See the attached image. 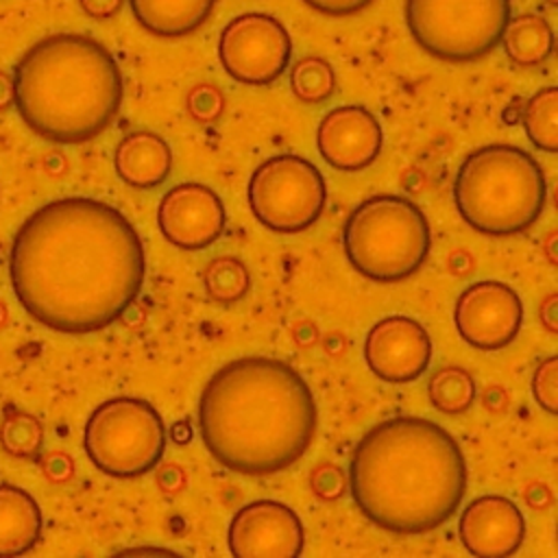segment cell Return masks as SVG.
<instances>
[{
	"instance_id": "7402d4cb",
	"label": "cell",
	"mask_w": 558,
	"mask_h": 558,
	"mask_svg": "<svg viewBox=\"0 0 558 558\" xmlns=\"http://www.w3.org/2000/svg\"><path fill=\"white\" fill-rule=\"evenodd\" d=\"M427 397L436 410L462 414L475 399V381L462 366H442L429 377Z\"/></svg>"
},
{
	"instance_id": "30bf717a",
	"label": "cell",
	"mask_w": 558,
	"mask_h": 558,
	"mask_svg": "<svg viewBox=\"0 0 558 558\" xmlns=\"http://www.w3.org/2000/svg\"><path fill=\"white\" fill-rule=\"evenodd\" d=\"M292 39L286 26L259 11L231 17L218 39V59L225 72L244 85H270L288 68Z\"/></svg>"
},
{
	"instance_id": "8992f818",
	"label": "cell",
	"mask_w": 558,
	"mask_h": 558,
	"mask_svg": "<svg viewBox=\"0 0 558 558\" xmlns=\"http://www.w3.org/2000/svg\"><path fill=\"white\" fill-rule=\"evenodd\" d=\"M432 229L423 209L397 194L362 201L347 218L342 248L366 279L395 283L412 277L427 259Z\"/></svg>"
},
{
	"instance_id": "6da1fadb",
	"label": "cell",
	"mask_w": 558,
	"mask_h": 558,
	"mask_svg": "<svg viewBox=\"0 0 558 558\" xmlns=\"http://www.w3.org/2000/svg\"><path fill=\"white\" fill-rule=\"evenodd\" d=\"M144 275L135 227L96 198L41 205L11 242L9 279L20 305L59 333H92L116 323L140 296Z\"/></svg>"
},
{
	"instance_id": "d6a6232c",
	"label": "cell",
	"mask_w": 558,
	"mask_h": 558,
	"mask_svg": "<svg viewBox=\"0 0 558 558\" xmlns=\"http://www.w3.org/2000/svg\"><path fill=\"white\" fill-rule=\"evenodd\" d=\"M120 554H174V551L163 547H131V549H122Z\"/></svg>"
},
{
	"instance_id": "3957f363",
	"label": "cell",
	"mask_w": 558,
	"mask_h": 558,
	"mask_svg": "<svg viewBox=\"0 0 558 558\" xmlns=\"http://www.w3.org/2000/svg\"><path fill=\"white\" fill-rule=\"evenodd\" d=\"M466 460L438 423L392 416L355 445L349 490L360 512L381 530L423 534L447 523L466 493Z\"/></svg>"
},
{
	"instance_id": "1f68e13d",
	"label": "cell",
	"mask_w": 558,
	"mask_h": 558,
	"mask_svg": "<svg viewBox=\"0 0 558 558\" xmlns=\"http://www.w3.org/2000/svg\"><path fill=\"white\" fill-rule=\"evenodd\" d=\"M13 102V76L0 70V109Z\"/></svg>"
},
{
	"instance_id": "4316f807",
	"label": "cell",
	"mask_w": 558,
	"mask_h": 558,
	"mask_svg": "<svg viewBox=\"0 0 558 558\" xmlns=\"http://www.w3.org/2000/svg\"><path fill=\"white\" fill-rule=\"evenodd\" d=\"M225 109V98L214 85H196L187 94V111L196 122H216Z\"/></svg>"
},
{
	"instance_id": "484cf974",
	"label": "cell",
	"mask_w": 558,
	"mask_h": 558,
	"mask_svg": "<svg viewBox=\"0 0 558 558\" xmlns=\"http://www.w3.org/2000/svg\"><path fill=\"white\" fill-rule=\"evenodd\" d=\"M532 395L534 401L547 412L556 414L558 405V357H545L532 373Z\"/></svg>"
},
{
	"instance_id": "4fadbf2b",
	"label": "cell",
	"mask_w": 558,
	"mask_h": 558,
	"mask_svg": "<svg viewBox=\"0 0 558 558\" xmlns=\"http://www.w3.org/2000/svg\"><path fill=\"white\" fill-rule=\"evenodd\" d=\"M364 360L375 377L388 384H410L429 366V333L416 318L390 314L366 331Z\"/></svg>"
},
{
	"instance_id": "9a60e30c",
	"label": "cell",
	"mask_w": 558,
	"mask_h": 558,
	"mask_svg": "<svg viewBox=\"0 0 558 558\" xmlns=\"http://www.w3.org/2000/svg\"><path fill=\"white\" fill-rule=\"evenodd\" d=\"M381 144V124L362 105H340L327 111L316 129L320 157L342 172H357L371 166Z\"/></svg>"
},
{
	"instance_id": "ac0fdd59",
	"label": "cell",
	"mask_w": 558,
	"mask_h": 558,
	"mask_svg": "<svg viewBox=\"0 0 558 558\" xmlns=\"http://www.w3.org/2000/svg\"><path fill=\"white\" fill-rule=\"evenodd\" d=\"M41 530L44 517L35 497L15 484H0V556L31 551Z\"/></svg>"
},
{
	"instance_id": "5b68a950",
	"label": "cell",
	"mask_w": 558,
	"mask_h": 558,
	"mask_svg": "<svg viewBox=\"0 0 558 558\" xmlns=\"http://www.w3.org/2000/svg\"><path fill=\"white\" fill-rule=\"evenodd\" d=\"M547 181L541 163L523 148L488 144L460 163L453 203L460 218L486 235L530 229L543 214Z\"/></svg>"
},
{
	"instance_id": "603a6c76",
	"label": "cell",
	"mask_w": 558,
	"mask_h": 558,
	"mask_svg": "<svg viewBox=\"0 0 558 558\" xmlns=\"http://www.w3.org/2000/svg\"><path fill=\"white\" fill-rule=\"evenodd\" d=\"M292 94L305 105H318L331 98L336 89L333 68L323 57H301L290 70Z\"/></svg>"
},
{
	"instance_id": "4dcf8cb0",
	"label": "cell",
	"mask_w": 558,
	"mask_h": 558,
	"mask_svg": "<svg viewBox=\"0 0 558 558\" xmlns=\"http://www.w3.org/2000/svg\"><path fill=\"white\" fill-rule=\"evenodd\" d=\"M541 323L547 327V331L556 333V294H549L547 301L541 305Z\"/></svg>"
},
{
	"instance_id": "cb8c5ba5",
	"label": "cell",
	"mask_w": 558,
	"mask_h": 558,
	"mask_svg": "<svg viewBox=\"0 0 558 558\" xmlns=\"http://www.w3.org/2000/svg\"><path fill=\"white\" fill-rule=\"evenodd\" d=\"M205 292L218 303H233L248 290L251 277L246 266L231 255L214 257L205 268Z\"/></svg>"
},
{
	"instance_id": "8fae6325",
	"label": "cell",
	"mask_w": 558,
	"mask_h": 558,
	"mask_svg": "<svg viewBox=\"0 0 558 558\" xmlns=\"http://www.w3.org/2000/svg\"><path fill=\"white\" fill-rule=\"evenodd\" d=\"M458 336L480 351L508 347L523 325V303L504 281L484 279L464 288L453 305Z\"/></svg>"
},
{
	"instance_id": "44dd1931",
	"label": "cell",
	"mask_w": 558,
	"mask_h": 558,
	"mask_svg": "<svg viewBox=\"0 0 558 558\" xmlns=\"http://www.w3.org/2000/svg\"><path fill=\"white\" fill-rule=\"evenodd\" d=\"M523 129L527 140L543 153L558 150V89L547 85L538 89L523 109Z\"/></svg>"
},
{
	"instance_id": "e0dca14e",
	"label": "cell",
	"mask_w": 558,
	"mask_h": 558,
	"mask_svg": "<svg viewBox=\"0 0 558 558\" xmlns=\"http://www.w3.org/2000/svg\"><path fill=\"white\" fill-rule=\"evenodd\" d=\"M113 166L126 185L150 190L168 179L172 170V150L168 142L153 131H133L118 142Z\"/></svg>"
},
{
	"instance_id": "5bb4252c",
	"label": "cell",
	"mask_w": 558,
	"mask_h": 558,
	"mask_svg": "<svg viewBox=\"0 0 558 558\" xmlns=\"http://www.w3.org/2000/svg\"><path fill=\"white\" fill-rule=\"evenodd\" d=\"M227 225L220 196L203 183H179L170 187L157 207V227L177 248L201 251L214 244Z\"/></svg>"
},
{
	"instance_id": "ffe728a7",
	"label": "cell",
	"mask_w": 558,
	"mask_h": 558,
	"mask_svg": "<svg viewBox=\"0 0 558 558\" xmlns=\"http://www.w3.org/2000/svg\"><path fill=\"white\" fill-rule=\"evenodd\" d=\"M499 44L517 65L534 68L551 57L554 31L543 15L521 13L508 20Z\"/></svg>"
},
{
	"instance_id": "2e32d148",
	"label": "cell",
	"mask_w": 558,
	"mask_h": 558,
	"mask_svg": "<svg viewBox=\"0 0 558 558\" xmlns=\"http://www.w3.org/2000/svg\"><path fill=\"white\" fill-rule=\"evenodd\" d=\"M458 536L471 556L506 558L517 554L525 538V517L512 499L482 495L464 506Z\"/></svg>"
},
{
	"instance_id": "52a82bcc",
	"label": "cell",
	"mask_w": 558,
	"mask_h": 558,
	"mask_svg": "<svg viewBox=\"0 0 558 558\" xmlns=\"http://www.w3.org/2000/svg\"><path fill=\"white\" fill-rule=\"evenodd\" d=\"M83 447L89 462L105 475L137 477L159 464L166 449V425L148 401L113 397L89 414Z\"/></svg>"
},
{
	"instance_id": "7c38bea8",
	"label": "cell",
	"mask_w": 558,
	"mask_h": 558,
	"mask_svg": "<svg viewBox=\"0 0 558 558\" xmlns=\"http://www.w3.org/2000/svg\"><path fill=\"white\" fill-rule=\"evenodd\" d=\"M305 532L299 514L275 499H255L235 510L227 530V547L235 558L301 556Z\"/></svg>"
},
{
	"instance_id": "d4e9b609",
	"label": "cell",
	"mask_w": 558,
	"mask_h": 558,
	"mask_svg": "<svg viewBox=\"0 0 558 558\" xmlns=\"http://www.w3.org/2000/svg\"><path fill=\"white\" fill-rule=\"evenodd\" d=\"M0 445L13 458H35L44 445V425L28 412H9L0 425Z\"/></svg>"
},
{
	"instance_id": "f1b7e54d",
	"label": "cell",
	"mask_w": 558,
	"mask_h": 558,
	"mask_svg": "<svg viewBox=\"0 0 558 558\" xmlns=\"http://www.w3.org/2000/svg\"><path fill=\"white\" fill-rule=\"evenodd\" d=\"M310 9L316 13L329 15V17H347L353 13H360L366 9L373 0H303Z\"/></svg>"
},
{
	"instance_id": "d6986e66",
	"label": "cell",
	"mask_w": 558,
	"mask_h": 558,
	"mask_svg": "<svg viewBox=\"0 0 558 558\" xmlns=\"http://www.w3.org/2000/svg\"><path fill=\"white\" fill-rule=\"evenodd\" d=\"M140 26L157 37H185L201 28L216 0H129Z\"/></svg>"
},
{
	"instance_id": "ba28073f",
	"label": "cell",
	"mask_w": 558,
	"mask_h": 558,
	"mask_svg": "<svg viewBox=\"0 0 558 558\" xmlns=\"http://www.w3.org/2000/svg\"><path fill=\"white\" fill-rule=\"evenodd\" d=\"M510 20V0H405L414 41L432 57L466 63L490 52Z\"/></svg>"
},
{
	"instance_id": "836d02e7",
	"label": "cell",
	"mask_w": 558,
	"mask_h": 558,
	"mask_svg": "<svg viewBox=\"0 0 558 558\" xmlns=\"http://www.w3.org/2000/svg\"><path fill=\"white\" fill-rule=\"evenodd\" d=\"M547 4H551V7H556V4H558V0H547Z\"/></svg>"
},
{
	"instance_id": "f546056e",
	"label": "cell",
	"mask_w": 558,
	"mask_h": 558,
	"mask_svg": "<svg viewBox=\"0 0 558 558\" xmlns=\"http://www.w3.org/2000/svg\"><path fill=\"white\" fill-rule=\"evenodd\" d=\"M78 4L87 17L109 20L122 9L124 0H78Z\"/></svg>"
},
{
	"instance_id": "7a4b0ae2",
	"label": "cell",
	"mask_w": 558,
	"mask_h": 558,
	"mask_svg": "<svg viewBox=\"0 0 558 558\" xmlns=\"http://www.w3.org/2000/svg\"><path fill=\"white\" fill-rule=\"evenodd\" d=\"M316 401L283 360L246 355L220 366L198 399V432L229 471L272 475L292 466L316 434Z\"/></svg>"
},
{
	"instance_id": "9c48e42d",
	"label": "cell",
	"mask_w": 558,
	"mask_h": 558,
	"mask_svg": "<svg viewBox=\"0 0 558 558\" xmlns=\"http://www.w3.org/2000/svg\"><path fill=\"white\" fill-rule=\"evenodd\" d=\"M246 194L255 220L277 233L305 231L320 218L327 203L320 170L292 153L262 161L248 179Z\"/></svg>"
},
{
	"instance_id": "83f0119b",
	"label": "cell",
	"mask_w": 558,
	"mask_h": 558,
	"mask_svg": "<svg viewBox=\"0 0 558 558\" xmlns=\"http://www.w3.org/2000/svg\"><path fill=\"white\" fill-rule=\"evenodd\" d=\"M312 488L325 499H336L347 488V475L336 464H323L312 473Z\"/></svg>"
},
{
	"instance_id": "277c9868",
	"label": "cell",
	"mask_w": 558,
	"mask_h": 558,
	"mask_svg": "<svg viewBox=\"0 0 558 558\" xmlns=\"http://www.w3.org/2000/svg\"><path fill=\"white\" fill-rule=\"evenodd\" d=\"M124 98L111 52L83 33H54L35 41L13 68V105L39 137L83 144L100 135Z\"/></svg>"
}]
</instances>
